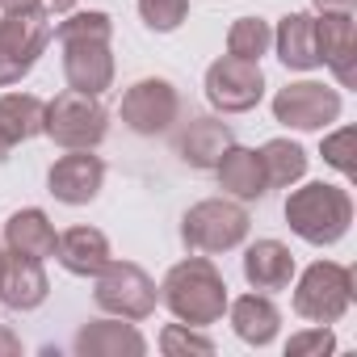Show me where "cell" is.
Listing matches in <instances>:
<instances>
[{
	"instance_id": "6da1fadb",
	"label": "cell",
	"mask_w": 357,
	"mask_h": 357,
	"mask_svg": "<svg viewBox=\"0 0 357 357\" xmlns=\"http://www.w3.org/2000/svg\"><path fill=\"white\" fill-rule=\"evenodd\" d=\"M55 38L63 47V80H68V89L101 97L114 84V55H109L114 22H109V13H101V9L72 13L68 22H59Z\"/></svg>"
},
{
	"instance_id": "7a4b0ae2",
	"label": "cell",
	"mask_w": 357,
	"mask_h": 357,
	"mask_svg": "<svg viewBox=\"0 0 357 357\" xmlns=\"http://www.w3.org/2000/svg\"><path fill=\"white\" fill-rule=\"evenodd\" d=\"M160 290H164L168 311L181 324H190V328H211L227 311V282H223V273L215 269L211 257L176 261Z\"/></svg>"
},
{
	"instance_id": "3957f363",
	"label": "cell",
	"mask_w": 357,
	"mask_h": 357,
	"mask_svg": "<svg viewBox=\"0 0 357 357\" xmlns=\"http://www.w3.org/2000/svg\"><path fill=\"white\" fill-rule=\"evenodd\" d=\"M286 223L307 244H319V248L336 244L353 223V198H349L344 185L311 181V185H303L286 198Z\"/></svg>"
},
{
	"instance_id": "277c9868",
	"label": "cell",
	"mask_w": 357,
	"mask_h": 357,
	"mask_svg": "<svg viewBox=\"0 0 357 357\" xmlns=\"http://www.w3.org/2000/svg\"><path fill=\"white\" fill-rule=\"evenodd\" d=\"M248 227H252V219H248V211L240 202H231V198H206V202H198V206L185 211L181 240H185L190 252L211 257V252L240 248L248 240Z\"/></svg>"
},
{
	"instance_id": "5b68a950",
	"label": "cell",
	"mask_w": 357,
	"mask_h": 357,
	"mask_svg": "<svg viewBox=\"0 0 357 357\" xmlns=\"http://www.w3.org/2000/svg\"><path fill=\"white\" fill-rule=\"evenodd\" d=\"M109 130V114L97 97L89 93H59L55 101H47V118H43V135L68 151H93Z\"/></svg>"
},
{
	"instance_id": "8992f818",
	"label": "cell",
	"mask_w": 357,
	"mask_h": 357,
	"mask_svg": "<svg viewBox=\"0 0 357 357\" xmlns=\"http://www.w3.org/2000/svg\"><path fill=\"white\" fill-rule=\"evenodd\" d=\"M353 303V269L336 261H315L294 286V311L311 324H336Z\"/></svg>"
},
{
	"instance_id": "52a82bcc",
	"label": "cell",
	"mask_w": 357,
	"mask_h": 357,
	"mask_svg": "<svg viewBox=\"0 0 357 357\" xmlns=\"http://www.w3.org/2000/svg\"><path fill=\"white\" fill-rule=\"evenodd\" d=\"M97 307L118 319H147L155 311V282L135 261H109L97 273Z\"/></svg>"
},
{
	"instance_id": "ba28073f",
	"label": "cell",
	"mask_w": 357,
	"mask_h": 357,
	"mask_svg": "<svg viewBox=\"0 0 357 357\" xmlns=\"http://www.w3.org/2000/svg\"><path fill=\"white\" fill-rule=\"evenodd\" d=\"M51 43V26L43 13H5L0 17V89L17 84Z\"/></svg>"
},
{
	"instance_id": "9c48e42d",
	"label": "cell",
	"mask_w": 357,
	"mask_h": 357,
	"mask_svg": "<svg viewBox=\"0 0 357 357\" xmlns=\"http://www.w3.org/2000/svg\"><path fill=\"white\" fill-rule=\"evenodd\" d=\"M265 97V72L252 59L223 55L206 68V101L219 114H248Z\"/></svg>"
},
{
	"instance_id": "30bf717a",
	"label": "cell",
	"mask_w": 357,
	"mask_h": 357,
	"mask_svg": "<svg viewBox=\"0 0 357 357\" xmlns=\"http://www.w3.org/2000/svg\"><path fill=\"white\" fill-rule=\"evenodd\" d=\"M176 114H181V97L164 76H143L122 93V122L135 135H164Z\"/></svg>"
},
{
	"instance_id": "8fae6325",
	"label": "cell",
	"mask_w": 357,
	"mask_h": 357,
	"mask_svg": "<svg viewBox=\"0 0 357 357\" xmlns=\"http://www.w3.org/2000/svg\"><path fill=\"white\" fill-rule=\"evenodd\" d=\"M273 118L294 130H324L340 118V93L319 84V80H298L278 89L273 97Z\"/></svg>"
},
{
	"instance_id": "7c38bea8",
	"label": "cell",
	"mask_w": 357,
	"mask_h": 357,
	"mask_svg": "<svg viewBox=\"0 0 357 357\" xmlns=\"http://www.w3.org/2000/svg\"><path fill=\"white\" fill-rule=\"evenodd\" d=\"M47 185H51V194H55L59 202L84 206V202H93V198L101 194V185H105V164H101V155H93V151H68V155H59V160L51 164Z\"/></svg>"
},
{
	"instance_id": "4fadbf2b",
	"label": "cell",
	"mask_w": 357,
	"mask_h": 357,
	"mask_svg": "<svg viewBox=\"0 0 357 357\" xmlns=\"http://www.w3.org/2000/svg\"><path fill=\"white\" fill-rule=\"evenodd\" d=\"M319 63L332 68L340 89H357V26L353 13H319L315 17Z\"/></svg>"
},
{
	"instance_id": "5bb4252c",
	"label": "cell",
	"mask_w": 357,
	"mask_h": 357,
	"mask_svg": "<svg viewBox=\"0 0 357 357\" xmlns=\"http://www.w3.org/2000/svg\"><path fill=\"white\" fill-rule=\"evenodd\" d=\"M51 294V282L43 273V261L22 257V252H0V303L9 311H34Z\"/></svg>"
},
{
	"instance_id": "9a60e30c",
	"label": "cell",
	"mask_w": 357,
	"mask_h": 357,
	"mask_svg": "<svg viewBox=\"0 0 357 357\" xmlns=\"http://www.w3.org/2000/svg\"><path fill=\"white\" fill-rule=\"evenodd\" d=\"M215 172H219V190L231 194L236 202H257V198L269 190L261 151H252V147H236V143H231V147L219 155Z\"/></svg>"
},
{
	"instance_id": "2e32d148",
	"label": "cell",
	"mask_w": 357,
	"mask_h": 357,
	"mask_svg": "<svg viewBox=\"0 0 357 357\" xmlns=\"http://www.w3.org/2000/svg\"><path fill=\"white\" fill-rule=\"evenodd\" d=\"M76 353L80 357H143L147 340L135 332V324L118 319H97L76 332Z\"/></svg>"
},
{
	"instance_id": "e0dca14e",
	"label": "cell",
	"mask_w": 357,
	"mask_h": 357,
	"mask_svg": "<svg viewBox=\"0 0 357 357\" xmlns=\"http://www.w3.org/2000/svg\"><path fill=\"white\" fill-rule=\"evenodd\" d=\"M55 257H59V265L68 269V273H76V278H97L114 257H109V240H105V231H97V227H72V231H63L59 236V244H55Z\"/></svg>"
},
{
	"instance_id": "ac0fdd59",
	"label": "cell",
	"mask_w": 357,
	"mask_h": 357,
	"mask_svg": "<svg viewBox=\"0 0 357 357\" xmlns=\"http://www.w3.org/2000/svg\"><path fill=\"white\" fill-rule=\"evenodd\" d=\"M244 278L252 290L261 294H273V290H286L290 278H294V257L282 240H257L248 252H244Z\"/></svg>"
},
{
	"instance_id": "d6986e66",
	"label": "cell",
	"mask_w": 357,
	"mask_h": 357,
	"mask_svg": "<svg viewBox=\"0 0 357 357\" xmlns=\"http://www.w3.org/2000/svg\"><path fill=\"white\" fill-rule=\"evenodd\" d=\"M43 118H47V101H38L34 93L0 97V155H9L17 143L43 135Z\"/></svg>"
},
{
	"instance_id": "ffe728a7",
	"label": "cell",
	"mask_w": 357,
	"mask_h": 357,
	"mask_svg": "<svg viewBox=\"0 0 357 357\" xmlns=\"http://www.w3.org/2000/svg\"><path fill=\"white\" fill-rule=\"evenodd\" d=\"M278 59L290 68V72H311L319 68V38H315V17L311 13H286L278 34Z\"/></svg>"
},
{
	"instance_id": "44dd1931",
	"label": "cell",
	"mask_w": 357,
	"mask_h": 357,
	"mask_svg": "<svg viewBox=\"0 0 357 357\" xmlns=\"http://www.w3.org/2000/svg\"><path fill=\"white\" fill-rule=\"evenodd\" d=\"M5 244H9L13 252H22V257L47 261V257H55L59 236H55L51 219H47L38 206H26V211L9 215V223H5Z\"/></svg>"
},
{
	"instance_id": "7402d4cb",
	"label": "cell",
	"mask_w": 357,
	"mask_h": 357,
	"mask_svg": "<svg viewBox=\"0 0 357 357\" xmlns=\"http://www.w3.org/2000/svg\"><path fill=\"white\" fill-rule=\"evenodd\" d=\"M231 126L219 122V118H194L181 135V160L194 164V168H215L219 155L231 147Z\"/></svg>"
},
{
	"instance_id": "603a6c76",
	"label": "cell",
	"mask_w": 357,
	"mask_h": 357,
	"mask_svg": "<svg viewBox=\"0 0 357 357\" xmlns=\"http://www.w3.org/2000/svg\"><path fill=\"white\" fill-rule=\"evenodd\" d=\"M278 324H282V315H278V307L269 303V294H244V298L231 303V328H236V336H240L244 344L265 349V344L278 336Z\"/></svg>"
},
{
	"instance_id": "cb8c5ba5",
	"label": "cell",
	"mask_w": 357,
	"mask_h": 357,
	"mask_svg": "<svg viewBox=\"0 0 357 357\" xmlns=\"http://www.w3.org/2000/svg\"><path fill=\"white\" fill-rule=\"evenodd\" d=\"M261 164H265V181L286 190V185H298L307 176V151L290 139H269L261 147Z\"/></svg>"
},
{
	"instance_id": "d4e9b609",
	"label": "cell",
	"mask_w": 357,
	"mask_h": 357,
	"mask_svg": "<svg viewBox=\"0 0 357 357\" xmlns=\"http://www.w3.org/2000/svg\"><path fill=\"white\" fill-rule=\"evenodd\" d=\"M269 47H273L269 22H261V17H240V22H231V30H227V55L261 63V55H265Z\"/></svg>"
},
{
	"instance_id": "484cf974",
	"label": "cell",
	"mask_w": 357,
	"mask_h": 357,
	"mask_svg": "<svg viewBox=\"0 0 357 357\" xmlns=\"http://www.w3.org/2000/svg\"><path fill=\"white\" fill-rule=\"evenodd\" d=\"M160 349H164L168 357H190V353L211 357V353H215V340L202 336V332L190 328V324H168V328L160 332Z\"/></svg>"
},
{
	"instance_id": "4316f807",
	"label": "cell",
	"mask_w": 357,
	"mask_h": 357,
	"mask_svg": "<svg viewBox=\"0 0 357 357\" xmlns=\"http://www.w3.org/2000/svg\"><path fill=\"white\" fill-rule=\"evenodd\" d=\"M139 13L147 22V30L155 34H172L190 17V0H139Z\"/></svg>"
},
{
	"instance_id": "83f0119b",
	"label": "cell",
	"mask_w": 357,
	"mask_h": 357,
	"mask_svg": "<svg viewBox=\"0 0 357 357\" xmlns=\"http://www.w3.org/2000/svg\"><path fill=\"white\" fill-rule=\"evenodd\" d=\"M332 349H336V336L328 332V324H315V328L294 332V336L286 340V353H290V357H324V353H332Z\"/></svg>"
},
{
	"instance_id": "f1b7e54d",
	"label": "cell",
	"mask_w": 357,
	"mask_h": 357,
	"mask_svg": "<svg viewBox=\"0 0 357 357\" xmlns=\"http://www.w3.org/2000/svg\"><path fill=\"white\" fill-rule=\"evenodd\" d=\"M324 160H328L336 172L353 176V130H349V126H340L336 135L324 139Z\"/></svg>"
},
{
	"instance_id": "f546056e",
	"label": "cell",
	"mask_w": 357,
	"mask_h": 357,
	"mask_svg": "<svg viewBox=\"0 0 357 357\" xmlns=\"http://www.w3.org/2000/svg\"><path fill=\"white\" fill-rule=\"evenodd\" d=\"M0 13H43V0H0Z\"/></svg>"
},
{
	"instance_id": "4dcf8cb0",
	"label": "cell",
	"mask_w": 357,
	"mask_h": 357,
	"mask_svg": "<svg viewBox=\"0 0 357 357\" xmlns=\"http://www.w3.org/2000/svg\"><path fill=\"white\" fill-rule=\"evenodd\" d=\"M311 5H315L319 13H353L357 0H311Z\"/></svg>"
},
{
	"instance_id": "1f68e13d",
	"label": "cell",
	"mask_w": 357,
	"mask_h": 357,
	"mask_svg": "<svg viewBox=\"0 0 357 357\" xmlns=\"http://www.w3.org/2000/svg\"><path fill=\"white\" fill-rule=\"evenodd\" d=\"M13 353H22V340H17L5 324H0V357H13Z\"/></svg>"
},
{
	"instance_id": "d6a6232c",
	"label": "cell",
	"mask_w": 357,
	"mask_h": 357,
	"mask_svg": "<svg viewBox=\"0 0 357 357\" xmlns=\"http://www.w3.org/2000/svg\"><path fill=\"white\" fill-rule=\"evenodd\" d=\"M43 9H47V13H72L76 0H43Z\"/></svg>"
}]
</instances>
